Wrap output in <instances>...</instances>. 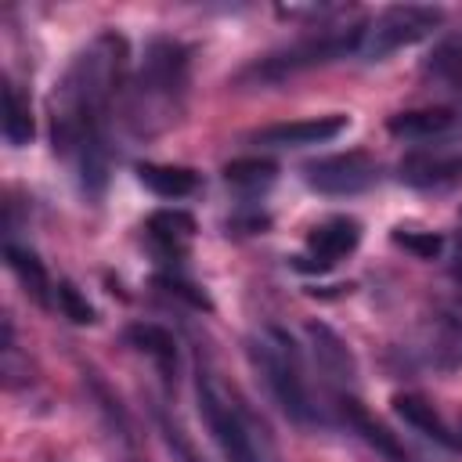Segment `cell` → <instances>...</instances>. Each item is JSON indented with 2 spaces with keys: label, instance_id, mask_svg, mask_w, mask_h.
Instances as JSON below:
<instances>
[{
  "label": "cell",
  "instance_id": "22",
  "mask_svg": "<svg viewBox=\"0 0 462 462\" xmlns=\"http://www.w3.org/2000/svg\"><path fill=\"white\" fill-rule=\"evenodd\" d=\"M4 137L14 148L32 141V112H29V101L18 94L14 83H4Z\"/></svg>",
  "mask_w": 462,
  "mask_h": 462
},
{
  "label": "cell",
  "instance_id": "25",
  "mask_svg": "<svg viewBox=\"0 0 462 462\" xmlns=\"http://www.w3.org/2000/svg\"><path fill=\"white\" fill-rule=\"evenodd\" d=\"M162 437H166L170 451H173L180 462H199V455H195V451H191V444L180 437V430H173V426H162Z\"/></svg>",
  "mask_w": 462,
  "mask_h": 462
},
{
  "label": "cell",
  "instance_id": "19",
  "mask_svg": "<svg viewBox=\"0 0 462 462\" xmlns=\"http://www.w3.org/2000/svg\"><path fill=\"white\" fill-rule=\"evenodd\" d=\"M4 256H7V267L14 271V278L22 282V289L32 292L36 303H47V289H51V282H47V271H43V263L36 260V253H29V249L7 242V245H4Z\"/></svg>",
  "mask_w": 462,
  "mask_h": 462
},
{
  "label": "cell",
  "instance_id": "18",
  "mask_svg": "<svg viewBox=\"0 0 462 462\" xmlns=\"http://www.w3.org/2000/svg\"><path fill=\"white\" fill-rule=\"evenodd\" d=\"M126 343L137 346L141 354H148L166 375L177 372V339L162 328V325H152V321H137L126 328Z\"/></svg>",
  "mask_w": 462,
  "mask_h": 462
},
{
  "label": "cell",
  "instance_id": "28",
  "mask_svg": "<svg viewBox=\"0 0 462 462\" xmlns=\"http://www.w3.org/2000/svg\"><path fill=\"white\" fill-rule=\"evenodd\" d=\"M455 310L462 314V278H458V289H455Z\"/></svg>",
  "mask_w": 462,
  "mask_h": 462
},
{
  "label": "cell",
  "instance_id": "3",
  "mask_svg": "<svg viewBox=\"0 0 462 462\" xmlns=\"http://www.w3.org/2000/svg\"><path fill=\"white\" fill-rule=\"evenodd\" d=\"M249 361L256 365L263 386L271 390L274 404L300 426L318 422V404L310 401V386L303 375V361L289 332L267 325L249 339Z\"/></svg>",
  "mask_w": 462,
  "mask_h": 462
},
{
  "label": "cell",
  "instance_id": "12",
  "mask_svg": "<svg viewBox=\"0 0 462 462\" xmlns=\"http://www.w3.org/2000/svg\"><path fill=\"white\" fill-rule=\"evenodd\" d=\"M307 336H310V346H314V361L318 368L325 372V379L332 383V393H354V375H357V365L346 350V343L321 321H310L307 325Z\"/></svg>",
  "mask_w": 462,
  "mask_h": 462
},
{
  "label": "cell",
  "instance_id": "16",
  "mask_svg": "<svg viewBox=\"0 0 462 462\" xmlns=\"http://www.w3.org/2000/svg\"><path fill=\"white\" fill-rule=\"evenodd\" d=\"M401 180L415 188H440L462 180V155H415L401 162Z\"/></svg>",
  "mask_w": 462,
  "mask_h": 462
},
{
  "label": "cell",
  "instance_id": "15",
  "mask_svg": "<svg viewBox=\"0 0 462 462\" xmlns=\"http://www.w3.org/2000/svg\"><path fill=\"white\" fill-rule=\"evenodd\" d=\"M137 180L159 195V199H188L199 188V173L188 166H166V162H141Z\"/></svg>",
  "mask_w": 462,
  "mask_h": 462
},
{
  "label": "cell",
  "instance_id": "24",
  "mask_svg": "<svg viewBox=\"0 0 462 462\" xmlns=\"http://www.w3.org/2000/svg\"><path fill=\"white\" fill-rule=\"evenodd\" d=\"M393 242H397V245H404L408 253H415L419 260H433V256H440V249H444V238H440L437 231H411V227H397V231H393Z\"/></svg>",
  "mask_w": 462,
  "mask_h": 462
},
{
  "label": "cell",
  "instance_id": "5",
  "mask_svg": "<svg viewBox=\"0 0 462 462\" xmlns=\"http://www.w3.org/2000/svg\"><path fill=\"white\" fill-rule=\"evenodd\" d=\"M195 397H199V415H202V422H206L213 444L220 448V455H224L227 462H263V451H260V444H256V426H253V419L227 397V390H224L213 375L199 372V379H195Z\"/></svg>",
  "mask_w": 462,
  "mask_h": 462
},
{
  "label": "cell",
  "instance_id": "21",
  "mask_svg": "<svg viewBox=\"0 0 462 462\" xmlns=\"http://www.w3.org/2000/svg\"><path fill=\"white\" fill-rule=\"evenodd\" d=\"M426 72L437 83H444L451 90H462V32H455V36H448L433 47V54L426 61Z\"/></svg>",
  "mask_w": 462,
  "mask_h": 462
},
{
  "label": "cell",
  "instance_id": "1",
  "mask_svg": "<svg viewBox=\"0 0 462 462\" xmlns=\"http://www.w3.org/2000/svg\"><path fill=\"white\" fill-rule=\"evenodd\" d=\"M126 72V40L97 32L61 72L51 94V141L58 155L79 162L83 188L101 191L108 177V108Z\"/></svg>",
  "mask_w": 462,
  "mask_h": 462
},
{
  "label": "cell",
  "instance_id": "27",
  "mask_svg": "<svg viewBox=\"0 0 462 462\" xmlns=\"http://www.w3.org/2000/svg\"><path fill=\"white\" fill-rule=\"evenodd\" d=\"M458 263H455V278H462V231H458V256H455Z\"/></svg>",
  "mask_w": 462,
  "mask_h": 462
},
{
  "label": "cell",
  "instance_id": "7",
  "mask_svg": "<svg viewBox=\"0 0 462 462\" xmlns=\"http://www.w3.org/2000/svg\"><path fill=\"white\" fill-rule=\"evenodd\" d=\"M379 177V166L365 152H343V155H325L303 166L307 188L321 195H357L372 188Z\"/></svg>",
  "mask_w": 462,
  "mask_h": 462
},
{
  "label": "cell",
  "instance_id": "11",
  "mask_svg": "<svg viewBox=\"0 0 462 462\" xmlns=\"http://www.w3.org/2000/svg\"><path fill=\"white\" fill-rule=\"evenodd\" d=\"M332 401H336V411H339V419L346 422V430L357 433L368 448H375L386 462H411V455L404 451V444H401L383 422H375V419L365 411V404L357 401V393H332Z\"/></svg>",
  "mask_w": 462,
  "mask_h": 462
},
{
  "label": "cell",
  "instance_id": "2",
  "mask_svg": "<svg viewBox=\"0 0 462 462\" xmlns=\"http://www.w3.org/2000/svg\"><path fill=\"white\" fill-rule=\"evenodd\" d=\"M188 72H191V51L180 40H152L144 47L141 69L126 94V130L137 141H152L166 134L188 101Z\"/></svg>",
  "mask_w": 462,
  "mask_h": 462
},
{
  "label": "cell",
  "instance_id": "14",
  "mask_svg": "<svg viewBox=\"0 0 462 462\" xmlns=\"http://www.w3.org/2000/svg\"><path fill=\"white\" fill-rule=\"evenodd\" d=\"M422 361L433 368H458L462 365V321L458 318H440L426 328Z\"/></svg>",
  "mask_w": 462,
  "mask_h": 462
},
{
  "label": "cell",
  "instance_id": "26",
  "mask_svg": "<svg viewBox=\"0 0 462 462\" xmlns=\"http://www.w3.org/2000/svg\"><path fill=\"white\" fill-rule=\"evenodd\" d=\"M162 285H170V292H177V296H184V300H191L195 307H209V300L202 296V292H195V285H188V282H180V278H159Z\"/></svg>",
  "mask_w": 462,
  "mask_h": 462
},
{
  "label": "cell",
  "instance_id": "4",
  "mask_svg": "<svg viewBox=\"0 0 462 462\" xmlns=\"http://www.w3.org/2000/svg\"><path fill=\"white\" fill-rule=\"evenodd\" d=\"M365 32L368 25L365 22H346V25H325L318 29L314 36H303L282 51H271L267 58L253 61L245 69L242 79H260V83H278L285 76H296L303 69H314V65H328L336 58H346L354 51H361L365 43Z\"/></svg>",
  "mask_w": 462,
  "mask_h": 462
},
{
  "label": "cell",
  "instance_id": "9",
  "mask_svg": "<svg viewBox=\"0 0 462 462\" xmlns=\"http://www.w3.org/2000/svg\"><path fill=\"white\" fill-rule=\"evenodd\" d=\"M390 137L408 144H437L462 137V108L455 105H433V108H408L386 119Z\"/></svg>",
  "mask_w": 462,
  "mask_h": 462
},
{
  "label": "cell",
  "instance_id": "6",
  "mask_svg": "<svg viewBox=\"0 0 462 462\" xmlns=\"http://www.w3.org/2000/svg\"><path fill=\"white\" fill-rule=\"evenodd\" d=\"M444 11L440 7H422V4H397V7H386L365 32V43H361V54L368 61H379L401 47H411L419 40H426L437 25H440Z\"/></svg>",
  "mask_w": 462,
  "mask_h": 462
},
{
  "label": "cell",
  "instance_id": "8",
  "mask_svg": "<svg viewBox=\"0 0 462 462\" xmlns=\"http://www.w3.org/2000/svg\"><path fill=\"white\" fill-rule=\"evenodd\" d=\"M361 242V224L354 217H328L310 227L307 235V253L296 256L292 263L300 271H332L346 253H354Z\"/></svg>",
  "mask_w": 462,
  "mask_h": 462
},
{
  "label": "cell",
  "instance_id": "23",
  "mask_svg": "<svg viewBox=\"0 0 462 462\" xmlns=\"http://www.w3.org/2000/svg\"><path fill=\"white\" fill-rule=\"evenodd\" d=\"M54 300H58V310H61L72 325H90V321H94V307L87 303V296H83L72 282H58V285H54Z\"/></svg>",
  "mask_w": 462,
  "mask_h": 462
},
{
  "label": "cell",
  "instance_id": "17",
  "mask_svg": "<svg viewBox=\"0 0 462 462\" xmlns=\"http://www.w3.org/2000/svg\"><path fill=\"white\" fill-rule=\"evenodd\" d=\"M148 235L166 253L180 256L188 249V242L195 238V217L184 213V209H159V213L148 217Z\"/></svg>",
  "mask_w": 462,
  "mask_h": 462
},
{
  "label": "cell",
  "instance_id": "13",
  "mask_svg": "<svg viewBox=\"0 0 462 462\" xmlns=\"http://www.w3.org/2000/svg\"><path fill=\"white\" fill-rule=\"evenodd\" d=\"M393 411H397V415H401L415 433L430 437L433 444L451 448V451H458V448H462V437H455V430L440 419V411H437L426 397H419V393H397V397H393Z\"/></svg>",
  "mask_w": 462,
  "mask_h": 462
},
{
  "label": "cell",
  "instance_id": "10",
  "mask_svg": "<svg viewBox=\"0 0 462 462\" xmlns=\"http://www.w3.org/2000/svg\"><path fill=\"white\" fill-rule=\"evenodd\" d=\"M350 126V116L332 112V116H310V119H289V123H271L256 130L249 141L263 148H303V144H325L336 141Z\"/></svg>",
  "mask_w": 462,
  "mask_h": 462
},
{
  "label": "cell",
  "instance_id": "20",
  "mask_svg": "<svg viewBox=\"0 0 462 462\" xmlns=\"http://www.w3.org/2000/svg\"><path fill=\"white\" fill-rule=\"evenodd\" d=\"M278 177V166L271 159H260V155H249V159H235L224 166V180L238 191H263L271 188Z\"/></svg>",
  "mask_w": 462,
  "mask_h": 462
}]
</instances>
